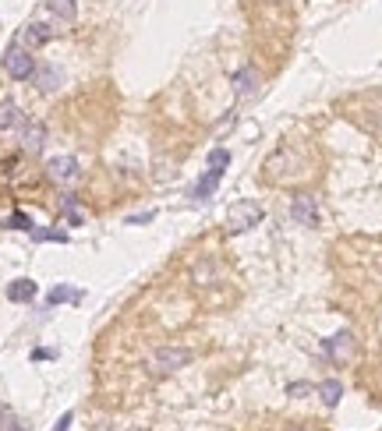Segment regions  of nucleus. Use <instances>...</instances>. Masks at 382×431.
<instances>
[{"mask_svg": "<svg viewBox=\"0 0 382 431\" xmlns=\"http://www.w3.org/2000/svg\"><path fill=\"white\" fill-rule=\"evenodd\" d=\"M188 361H191V350H184V347H159V350L149 354L145 368H149L152 375H174V371H181Z\"/></svg>", "mask_w": 382, "mask_h": 431, "instance_id": "nucleus-1", "label": "nucleus"}, {"mask_svg": "<svg viewBox=\"0 0 382 431\" xmlns=\"http://www.w3.org/2000/svg\"><path fill=\"white\" fill-rule=\"evenodd\" d=\"M258 223H262V205L258 202H234L227 209V230L230 234H244Z\"/></svg>", "mask_w": 382, "mask_h": 431, "instance_id": "nucleus-2", "label": "nucleus"}, {"mask_svg": "<svg viewBox=\"0 0 382 431\" xmlns=\"http://www.w3.org/2000/svg\"><path fill=\"white\" fill-rule=\"evenodd\" d=\"M4 71L15 78V82H25V78H32L36 75V57L22 46V43H11L8 50H4Z\"/></svg>", "mask_w": 382, "mask_h": 431, "instance_id": "nucleus-3", "label": "nucleus"}, {"mask_svg": "<svg viewBox=\"0 0 382 431\" xmlns=\"http://www.w3.org/2000/svg\"><path fill=\"white\" fill-rule=\"evenodd\" d=\"M78 159L75 156H53V159H46V177L53 181V184H75L78 181Z\"/></svg>", "mask_w": 382, "mask_h": 431, "instance_id": "nucleus-4", "label": "nucleus"}, {"mask_svg": "<svg viewBox=\"0 0 382 431\" xmlns=\"http://www.w3.org/2000/svg\"><path fill=\"white\" fill-rule=\"evenodd\" d=\"M61 29H53V25H46V22H39V18H32L25 29H22V46L25 50H32V46H46L53 36H57Z\"/></svg>", "mask_w": 382, "mask_h": 431, "instance_id": "nucleus-5", "label": "nucleus"}, {"mask_svg": "<svg viewBox=\"0 0 382 431\" xmlns=\"http://www.w3.org/2000/svg\"><path fill=\"white\" fill-rule=\"evenodd\" d=\"M291 216L301 227H318V205H315L311 195H297L294 205H291Z\"/></svg>", "mask_w": 382, "mask_h": 431, "instance_id": "nucleus-6", "label": "nucleus"}, {"mask_svg": "<svg viewBox=\"0 0 382 431\" xmlns=\"http://www.w3.org/2000/svg\"><path fill=\"white\" fill-rule=\"evenodd\" d=\"M223 174H227V170H220V167H209V170L202 174V181L195 184L191 198H195V202H209V198L216 195V188L223 184Z\"/></svg>", "mask_w": 382, "mask_h": 431, "instance_id": "nucleus-7", "label": "nucleus"}, {"mask_svg": "<svg viewBox=\"0 0 382 431\" xmlns=\"http://www.w3.org/2000/svg\"><path fill=\"white\" fill-rule=\"evenodd\" d=\"M25 124V114L15 99H0V131H18Z\"/></svg>", "mask_w": 382, "mask_h": 431, "instance_id": "nucleus-8", "label": "nucleus"}, {"mask_svg": "<svg viewBox=\"0 0 382 431\" xmlns=\"http://www.w3.org/2000/svg\"><path fill=\"white\" fill-rule=\"evenodd\" d=\"M325 354H330L333 361H351V354H354V336L351 333H337L333 340H325Z\"/></svg>", "mask_w": 382, "mask_h": 431, "instance_id": "nucleus-9", "label": "nucleus"}, {"mask_svg": "<svg viewBox=\"0 0 382 431\" xmlns=\"http://www.w3.org/2000/svg\"><path fill=\"white\" fill-rule=\"evenodd\" d=\"M36 294H39V287H36V280H29V276L8 283V301H15V304H29V301H36Z\"/></svg>", "mask_w": 382, "mask_h": 431, "instance_id": "nucleus-10", "label": "nucleus"}, {"mask_svg": "<svg viewBox=\"0 0 382 431\" xmlns=\"http://www.w3.org/2000/svg\"><path fill=\"white\" fill-rule=\"evenodd\" d=\"M46 15L57 18V25H71L78 15V0H46Z\"/></svg>", "mask_w": 382, "mask_h": 431, "instance_id": "nucleus-11", "label": "nucleus"}, {"mask_svg": "<svg viewBox=\"0 0 382 431\" xmlns=\"http://www.w3.org/2000/svg\"><path fill=\"white\" fill-rule=\"evenodd\" d=\"M18 131H22V145H25L29 152H39V149H43V142H46V128H43L39 121H25Z\"/></svg>", "mask_w": 382, "mask_h": 431, "instance_id": "nucleus-12", "label": "nucleus"}, {"mask_svg": "<svg viewBox=\"0 0 382 431\" xmlns=\"http://www.w3.org/2000/svg\"><path fill=\"white\" fill-rule=\"evenodd\" d=\"M64 301H82V290L61 283V287H53V290L46 294V304H64Z\"/></svg>", "mask_w": 382, "mask_h": 431, "instance_id": "nucleus-13", "label": "nucleus"}, {"mask_svg": "<svg viewBox=\"0 0 382 431\" xmlns=\"http://www.w3.org/2000/svg\"><path fill=\"white\" fill-rule=\"evenodd\" d=\"M318 396H322L325 407H337L340 396H344V386H340L337 379H330V382H322V386H318Z\"/></svg>", "mask_w": 382, "mask_h": 431, "instance_id": "nucleus-14", "label": "nucleus"}, {"mask_svg": "<svg viewBox=\"0 0 382 431\" xmlns=\"http://www.w3.org/2000/svg\"><path fill=\"white\" fill-rule=\"evenodd\" d=\"M234 85H237V96H251L255 85H258V71H255V68H244V71L234 78Z\"/></svg>", "mask_w": 382, "mask_h": 431, "instance_id": "nucleus-15", "label": "nucleus"}, {"mask_svg": "<svg viewBox=\"0 0 382 431\" xmlns=\"http://www.w3.org/2000/svg\"><path fill=\"white\" fill-rule=\"evenodd\" d=\"M36 82H39L43 92H53V89H57V82H61V75H57V68H43Z\"/></svg>", "mask_w": 382, "mask_h": 431, "instance_id": "nucleus-16", "label": "nucleus"}, {"mask_svg": "<svg viewBox=\"0 0 382 431\" xmlns=\"http://www.w3.org/2000/svg\"><path fill=\"white\" fill-rule=\"evenodd\" d=\"M32 241H57V244H68V234H64V230H32Z\"/></svg>", "mask_w": 382, "mask_h": 431, "instance_id": "nucleus-17", "label": "nucleus"}, {"mask_svg": "<svg viewBox=\"0 0 382 431\" xmlns=\"http://www.w3.org/2000/svg\"><path fill=\"white\" fill-rule=\"evenodd\" d=\"M227 163H230V152H227V149H212V152H209V167L227 170Z\"/></svg>", "mask_w": 382, "mask_h": 431, "instance_id": "nucleus-18", "label": "nucleus"}, {"mask_svg": "<svg viewBox=\"0 0 382 431\" xmlns=\"http://www.w3.org/2000/svg\"><path fill=\"white\" fill-rule=\"evenodd\" d=\"M4 227H11V230H32V220H29V216H25V212H15V216H11V220L4 223Z\"/></svg>", "mask_w": 382, "mask_h": 431, "instance_id": "nucleus-19", "label": "nucleus"}, {"mask_svg": "<svg viewBox=\"0 0 382 431\" xmlns=\"http://www.w3.org/2000/svg\"><path fill=\"white\" fill-rule=\"evenodd\" d=\"M308 393H311L308 382H294V386H291V396H308Z\"/></svg>", "mask_w": 382, "mask_h": 431, "instance_id": "nucleus-20", "label": "nucleus"}, {"mask_svg": "<svg viewBox=\"0 0 382 431\" xmlns=\"http://www.w3.org/2000/svg\"><path fill=\"white\" fill-rule=\"evenodd\" d=\"M68 424H71V414H64V417L57 421V428H53V431H68Z\"/></svg>", "mask_w": 382, "mask_h": 431, "instance_id": "nucleus-21", "label": "nucleus"}, {"mask_svg": "<svg viewBox=\"0 0 382 431\" xmlns=\"http://www.w3.org/2000/svg\"><path fill=\"white\" fill-rule=\"evenodd\" d=\"M128 431H138V428H128Z\"/></svg>", "mask_w": 382, "mask_h": 431, "instance_id": "nucleus-22", "label": "nucleus"}]
</instances>
